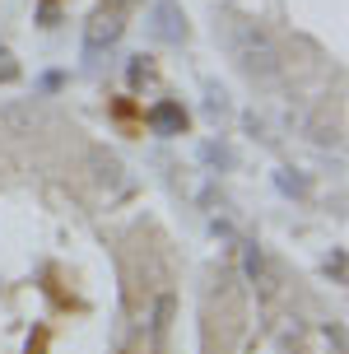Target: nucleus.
Wrapping results in <instances>:
<instances>
[{
    "label": "nucleus",
    "instance_id": "nucleus-1",
    "mask_svg": "<svg viewBox=\"0 0 349 354\" xmlns=\"http://www.w3.org/2000/svg\"><path fill=\"white\" fill-rule=\"evenodd\" d=\"M224 47L238 61V71L252 80H275L279 75V42L270 37L265 24L247 15H224Z\"/></svg>",
    "mask_w": 349,
    "mask_h": 354
},
{
    "label": "nucleus",
    "instance_id": "nucleus-2",
    "mask_svg": "<svg viewBox=\"0 0 349 354\" xmlns=\"http://www.w3.org/2000/svg\"><path fill=\"white\" fill-rule=\"evenodd\" d=\"M122 33H126V19H122V10H93L88 15V24H84V61H98L103 52H112L117 42H122Z\"/></svg>",
    "mask_w": 349,
    "mask_h": 354
},
{
    "label": "nucleus",
    "instance_id": "nucleus-3",
    "mask_svg": "<svg viewBox=\"0 0 349 354\" xmlns=\"http://www.w3.org/2000/svg\"><path fill=\"white\" fill-rule=\"evenodd\" d=\"M149 37L154 42H168V47H182L191 37V24H187V10L177 0H154L149 10Z\"/></svg>",
    "mask_w": 349,
    "mask_h": 354
},
{
    "label": "nucleus",
    "instance_id": "nucleus-4",
    "mask_svg": "<svg viewBox=\"0 0 349 354\" xmlns=\"http://www.w3.org/2000/svg\"><path fill=\"white\" fill-rule=\"evenodd\" d=\"M144 122H149V131H154V136L173 140V136H187L191 117H187V107H182V103H173V98H158V103L144 112Z\"/></svg>",
    "mask_w": 349,
    "mask_h": 354
},
{
    "label": "nucleus",
    "instance_id": "nucleus-5",
    "mask_svg": "<svg viewBox=\"0 0 349 354\" xmlns=\"http://www.w3.org/2000/svg\"><path fill=\"white\" fill-rule=\"evenodd\" d=\"M37 107L33 103H0V131L5 136H33Z\"/></svg>",
    "mask_w": 349,
    "mask_h": 354
},
{
    "label": "nucleus",
    "instance_id": "nucleus-6",
    "mask_svg": "<svg viewBox=\"0 0 349 354\" xmlns=\"http://www.w3.org/2000/svg\"><path fill=\"white\" fill-rule=\"evenodd\" d=\"M243 248V270H247V280L256 284L261 294H270L275 289V275H270V261H265V252L256 248V243H238Z\"/></svg>",
    "mask_w": 349,
    "mask_h": 354
},
{
    "label": "nucleus",
    "instance_id": "nucleus-7",
    "mask_svg": "<svg viewBox=\"0 0 349 354\" xmlns=\"http://www.w3.org/2000/svg\"><path fill=\"white\" fill-rule=\"evenodd\" d=\"M173 308H177V299H173V294H158V303H154V317H149V345H154V350H163V345H168Z\"/></svg>",
    "mask_w": 349,
    "mask_h": 354
},
{
    "label": "nucleus",
    "instance_id": "nucleus-8",
    "mask_svg": "<svg viewBox=\"0 0 349 354\" xmlns=\"http://www.w3.org/2000/svg\"><path fill=\"white\" fill-rule=\"evenodd\" d=\"M275 187L284 196H294V201H308L312 196V177L298 173V168H275Z\"/></svg>",
    "mask_w": 349,
    "mask_h": 354
},
{
    "label": "nucleus",
    "instance_id": "nucleus-9",
    "mask_svg": "<svg viewBox=\"0 0 349 354\" xmlns=\"http://www.w3.org/2000/svg\"><path fill=\"white\" fill-rule=\"evenodd\" d=\"M126 84L135 88H149V84H158V71H154V56H131L126 61Z\"/></svg>",
    "mask_w": 349,
    "mask_h": 354
},
{
    "label": "nucleus",
    "instance_id": "nucleus-10",
    "mask_svg": "<svg viewBox=\"0 0 349 354\" xmlns=\"http://www.w3.org/2000/svg\"><path fill=\"white\" fill-rule=\"evenodd\" d=\"M200 159H205L209 168H214V173H219V168H224V173H228V168L238 163V159H233V149H228L224 140H205V145H200Z\"/></svg>",
    "mask_w": 349,
    "mask_h": 354
},
{
    "label": "nucleus",
    "instance_id": "nucleus-11",
    "mask_svg": "<svg viewBox=\"0 0 349 354\" xmlns=\"http://www.w3.org/2000/svg\"><path fill=\"white\" fill-rule=\"evenodd\" d=\"M205 112L209 117H224L228 112V93H224V84H214V80L205 84Z\"/></svg>",
    "mask_w": 349,
    "mask_h": 354
},
{
    "label": "nucleus",
    "instance_id": "nucleus-12",
    "mask_svg": "<svg viewBox=\"0 0 349 354\" xmlns=\"http://www.w3.org/2000/svg\"><path fill=\"white\" fill-rule=\"evenodd\" d=\"M19 75H23L19 56L10 52V47H0V84H19Z\"/></svg>",
    "mask_w": 349,
    "mask_h": 354
},
{
    "label": "nucleus",
    "instance_id": "nucleus-13",
    "mask_svg": "<svg viewBox=\"0 0 349 354\" xmlns=\"http://www.w3.org/2000/svg\"><path fill=\"white\" fill-rule=\"evenodd\" d=\"M47 350H52V331H47V326H33V336H28L23 354H47Z\"/></svg>",
    "mask_w": 349,
    "mask_h": 354
},
{
    "label": "nucleus",
    "instance_id": "nucleus-14",
    "mask_svg": "<svg viewBox=\"0 0 349 354\" xmlns=\"http://www.w3.org/2000/svg\"><path fill=\"white\" fill-rule=\"evenodd\" d=\"M326 275H331L335 284H345V248H335L331 257H326Z\"/></svg>",
    "mask_w": 349,
    "mask_h": 354
},
{
    "label": "nucleus",
    "instance_id": "nucleus-15",
    "mask_svg": "<svg viewBox=\"0 0 349 354\" xmlns=\"http://www.w3.org/2000/svg\"><path fill=\"white\" fill-rule=\"evenodd\" d=\"M56 19H61L56 0H42V5H37V24H42V28H56Z\"/></svg>",
    "mask_w": 349,
    "mask_h": 354
},
{
    "label": "nucleus",
    "instance_id": "nucleus-16",
    "mask_svg": "<svg viewBox=\"0 0 349 354\" xmlns=\"http://www.w3.org/2000/svg\"><path fill=\"white\" fill-rule=\"evenodd\" d=\"M126 354H140V350H126Z\"/></svg>",
    "mask_w": 349,
    "mask_h": 354
},
{
    "label": "nucleus",
    "instance_id": "nucleus-17",
    "mask_svg": "<svg viewBox=\"0 0 349 354\" xmlns=\"http://www.w3.org/2000/svg\"><path fill=\"white\" fill-rule=\"evenodd\" d=\"M122 5H126V0H122Z\"/></svg>",
    "mask_w": 349,
    "mask_h": 354
}]
</instances>
